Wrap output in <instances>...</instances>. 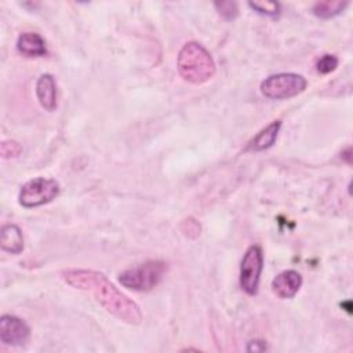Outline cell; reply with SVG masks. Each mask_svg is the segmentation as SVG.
I'll return each mask as SVG.
<instances>
[{
  "instance_id": "cell-17",
  "label": "cell",
  "mask_w": 353,
  "mask_h": 353,
  "mask_svg": "<svg viewBox=\"0 0 353 353\" xmlns=\"http://www.w3.org/2000/svg\"><path fill=\"white\" fill-rule=\"evenodd\" d=\"M0 153L3 159H14L22 153V146L17 141H4L0 145Z\"/></svg>"
},
{
  "instance_id": "cell-11",
  "label": "cell",
  "mask_w": 353,
  "mask_h": 353,
  "mask_svg": "<svg viewBox=\"0 0 353 353\" xmlns=\"http://www.w3.org/2000/svg\"><path fill=\"white\" fill-rule=\"evenodd\" d=\"M17 48L25 57H44L47 47L44 39L34 32H25L17 40Z\"/></svg>"
},
{
  "instance_id": "cell-6",
  "label": "cell",
  "mask_w": 353,
  "mask_h": 353,
  "mask_svg": "<svg viewBox=\"0 0 353 353\" xmlns=\"http://www.w3.org/2000/svg\"><path fill=\"white\" fill-rule=\"evenodd\" d=\"M263 268V252L259 245H251L245 251L240 265V285L248 295H255L259 287Z\"/></svg>"
},
{
  "instance_id": "cell-1",
  "label": "cell",
  "mask_w": 353,
  "mask_h": 353,
  "mask_svg": "<svg viewBox=\"0 0 353 353\" xmlns=\"http://www.w3.org/2000/svg\"><path fill=\"white\" fill-rule=\"evenodd\" d=\"M62 279L73 288L90 292L99 305L128 324H141L142 312L139 306L124 295L103 273L87 269H69L62 273Z\"/></svg>"
},
{
  "instance_id": "cell-8",
  "label": "cell",
  "mask_w": 353,
  "mask_h": 353,
  "mask_svg": "<svg viewBox=\"0 0 353 353\" xmlns=\"http://www.w3.org/2000/svg\"><path fill=\"white\" fill-rule=\"evenodd\" d=\"M301 285H302V276L292 269L279 273L272 281L273 292L281 299H288L295 296Z\"/></svg>"
},
{
  "instance_id": "cell-2",
  "label": "cell",
  "mask_w": 353,
  "mask_h": 353,
  "mask_svg": "<svg viewBox=\"0 0 353 353\" xmlns=\"http://www.w3.org/2000/svg\"><path fill=\"white\" fill-rule=\"evenodd\" d=\"M176 69L183 80L203 84L215 74V62L200 43L189 41L178 52Z\"/></svg>"
},
{
  "instance_id": "cell-12",
  "label": "cell",
  "mask_w": 353,
  "mask_h": 353,
  "mask_svg": "<svg viewBox=\"0 0 353 353\" xmlns=\"http://www.w3.org/2000/svg\"><path fill=\"white\" fill-rule=\"evenodd\" d=\"M0 245L10 254H19L23 250V234L17 225L8 223L1 228Z\"/></svg>"
},
{
  "instance_id": "cell-15",
  "label": "cell",
  "mask_w": 353,
  "mask_h": 353,
  "mask_svg": "<svg viewBox=\"0 0 353 353\" xmlns=\"http://www.w3.org/2000/svg\"><path fill=\"white\" fill-rule=\"evenodd\" d=\"M214 6L218 14L228 21L234 19L239 14V7L236 1H218V3H214Z\"/></svg>"
},
{
  "instance_id": "cell-18",
  "label": "cell",
  "mask_w": 353,
  "mask_h": 353,
  "mask_svg": "<svg viewBox=\"0 0 353 353\" xmlns=\"http://www.w3.org/2000/svg\"><path fill=\"white\" fill-rule=\"evenodd\" d=\"M266 349H268L266 342H265V341H261V339L250 341L248 345H247V352H263V350H266Z\"/></svg>"
},
{
  "instance_id": "cell-14",
  "label": "cell",
  "mask_w": 353,
  "mask_h": 353,
  "mask_svg": "<svg viewBox=\"0 0 353 353\" xmlns=\"http://www.w3.org/2000/svg\"><path fill=\"white\" fill-rule=\"evenodd\" d=\"M248 6L263 15H269V17H274L280 14V4L276 1H250Z\"/></svg>"
},
{
  "instance_id": "cell-7",
  "label": "cell",
  "mask_w": 353,
  "mask_h": 353,
  "mask_svg": "<svg viewBox=\"0 0 353 353\" xmlns=\"http://www.w3.org/2000/svg\"><path fill=\"white\" fill-rule=\"evenodd\" d=\"M29 325L19 317L3 314L0 319V341L10 346H22L29 341Z\"/></svg>"
},
{
  "instance_id": "cell-4",
  "label": "cell",
  "mask_w": 353,
  "mask_h": 353,
  "mask_svg": "<svg viewBox=\"0 0 353 353\" xmlns=\"http://www.w3.org/2000/svg\"><path fill=\"white\" fill-rule=\"evenodd\" d=\"M307 81L296 73L270 74L261 83V92L269 99H287L305 91Z\"/></svg>"
},
{
  "instance_id": "cell-13",
  "label": "cell",
  "mask_w": 353,
  "mask_h": 353,
  "mask_svg": "<svg viewBox=\"0 0 353 353\" xmlns=\"http://www.w3.org/2000/svg\"><path fill=\"white\" fill-rule=\"evenodd\" d=\"M347 6L349 3L343 0H324L314 3L312 11L317 18L330 19L339 15Z\"/></svg>"
},
{
  "instance_id": "cell-10",
  "label": "cell",
  "mask_w": 353,
  "mask_h": 353,
  "mask_svg": "<svg viewBox=\"0 0 353 353\" xmlns=\"http://www.w3.org/2000/svg\"><path fill=\"white\" fill-rule=\"evenodd\" d=\"M281 128V120H274L269 125H266L263 130H261L247 145V152H261L265 149H269L273 146V143L277 139L279 131Z\"/></svg>"
},
{
  "instance_id": "cell-16",
  "label": "cell",
  "mask_w": 353,
  "mask_h": 353,
  "mask_svg": "<svg viewBox=\"0 0 353 353\" xmlns=\"http://www.w3.org/2000/svg\"><path fill=\"white\" fill-rule=\"evenodd\" d=\"M336 66H338V58L332 54L323 55L316 63V69L321 74H327V73L334 72L336 69Z\"/></svg>"
},
{
  "instance_id": "cell-3",
  "label": "cell",
  "mask_w": 353,
  "mask_h": 353,
  "mask_svg": "<svg viewBox=\"0 0 353 353\" xmlns=\"http://www.w3.org/2000/svg\"><path fill=\"white\" fill-rule=\"evenodd\" d=\"M167 272V263L163 261H148L145 263L128 268L119 274L123 287L132 291H150L154 288Z\"/></svg>"
},
{
  "instance_id": "cell-9",
  "label": "cell",
  "mask_w": 353,
  "mask_h": 353,
  "mask_svg": "<svg viewBox=\"0 0 353 353\" xmlns=\"http://www.w3.org/2000/svg\"><path fill=\"white\" fill-rule=\"evenodd\" d=\"M36 95L39 103L47 112H52L57 108V83L50 73H44L36 83Z\"/></svg>"
},
{
  "instance_id": "cell-19",
  "label": "cell",
  "mask_w": 353,
  "mask_h": 353,
  "mask_svg": "<svg viewBox=\"0 0 353 353\" xmlns=\"http://www.w3.org/2000/svg\"><path fill=\"white\" fill-rule=\"evenodd\" d=\"M343 154H345L343 157H346V161L350 163V148H347V149H346V153H343Z\"/></svg>"
},
{
  "instance_id": "cell-5",
  "label": "cell",
  "mask_w": 353,
  "mask_h": 353,
  "mask_svg": "<svg viewBox=\"0 0 353 353\" xmlns=\"http://www.w3.org/2000/svg\"><path fill=\"white\" fill-rule=\"evenodd\" d=\"M59 192L61 186L55 179L34 178L22 185L18 199L22 207L34 208L51 203Z\"/></svg>"
}]
</instances>
